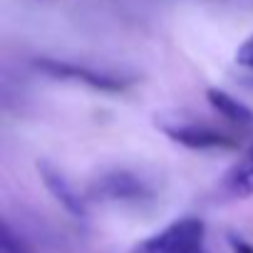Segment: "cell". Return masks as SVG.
<instances>
[{"instance_id":"6da1fadb","label":"cell","mask_w":253,"mask_h":253,"mask_svg":"<svg viewBox=\"0 0 253 253\" xmlns=\"http://www.w3.org/2000/svg\"><path fill=\"white\" fill-rule=\"evenodd\" d=\"M132 253H206V226L196 216H184L144 238Z\"/></svg>"},{"instance_id":"7a4b0ae2","label":"cell","mask_w":253,"mask_h":253,"mask_svg":"<svg viewBox=\"0 0 253 253\" xmlns=\"http://www.w3.org/2000/svg\"><path fill=\"white\" fill-rule=\"evenodd\" d=\"M157 124L171 142H176L186 149L206 152V149H236L238 147V137L218 129V126H211L206 122H199V119L171 117V119H162Z\"/></svg>"},{"instance_id":"3957f363","label":"cell","mask_w":253,"mask_h":253,"mask_svg":"<svg viewBox=\"0 0 253 253\" xmlns=\"http://www.w3.org/2000/svg\"><path fill=\"white\" fill-rule=\"evenodd\" d=\"M38 70H42L45 75L55 77V80H70V82H82L92 89L99 92H122L129 87L132 77H122V75H109V72H99L84 65H75V62H65V60H52V57H40L35 62Z\"/></svg>"},{"instance_id":"277c9868","label":"cell","mask_w":253,"mask_h":253,"mask_svg":"<svg viewBox=\"0 0 253 253\" xmlns=\"http://www.w3.org/2000/svg\"><path fill=\"white\" fill-rule=\"evenodd\" d=\"M38 171H40V179L45 181L47 191H50V194H52V196H55V199H57V201H60L72 216H80V218H82V216L87 213V209H84V199L72 189V184H70L57 169H52L50 164L42 162V164H38Z\"/></svg>"},{"instance_id":"5b68a950","label":"cell","mask_w":253,"mask_h":253,"mask_svg":"<svg viewBox=\"0 0 253 253\" xmlns=\"http://www.w3.org/2000/svg\"><path fill=\"white\" fill-rule=\"evenodd\" d=\"M206 99H209V104H211L223 119H228L231 124H236L238 129H248V126H253V112H251V107H246L241 99H236V97L228 94L226 89L209 87V89H206Z\"/></svg>"},{"instance_id":"8992f818","label":"cell","mask_w":253,"mask_h":253,"mask_svg":"<svg viewBox=\"0 0 253 253\" xmlns=\"http://www.w3.org/2000/svg\"><path fill=\"white\" fill-rule=\"evenodd\" d=\"M223 186L228 194H233L238 199L253 196V147L226 171Z\"/></svg>"},{"instance_id":"52a82bcc","label":"cell","mask_w":253,"mask_h":253,"mask_svg":"<svg viewBox=\"0 0 253 253\" xmlns=\"http://www.w3.org/2000/svg\"><path fill=\"white\" fill-rule=\"evenodd\" d=\"M99 194H104L107 199H137L144 194V186L129 174H112L102 179Z\"/></svg>"},{"instance_id":"ba28073f","label":"cell","mask_w":253,"mask_h":253,"mask_svg":"<svg viewBox=\"0 0 253 253\" xmlns=\"http://www.w3.org/2000/svg\"><path fill=\"white\" fill-rule=\"evenodd\" d=\"M0 253H35V251L8 221H3V231H0Z\"/></svg>"},{"instance_id":"9c48e42d","label":"cell","mask_w":253,"mask_h":253,"mask_svg":"<svg viewBox=\"0 0 253 253\" xmlns=\"http://www.w3.org/2000/svg\"><path fill=\"white\" fill-rule=\"evenodd\" d=\"M236 62H238L241 67H246V70H253V33L238 45V50H236Z\"/></svg>"},{"instance_id":"30bf717a","label":"cell","mask_w":253,"mask_h":253,"mask_svg":"<svg viewBox=\"0 0 253 253\" xmlns=\"http://www.w3.org/2000/svg\"><path fill=\"white\" fill-rule=\"evenodd\" d=\"M228 243H231V251H233V253H253V246H251L248 241H243V238L231 236Z\"/></svg>"}]
</instances>
